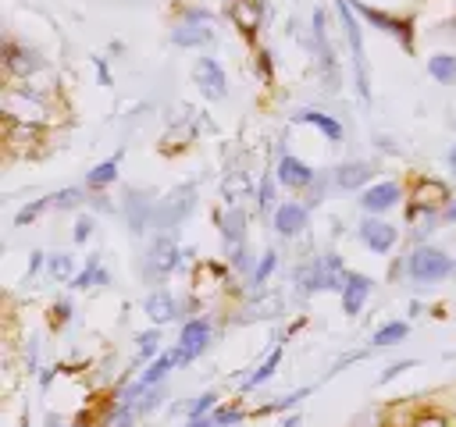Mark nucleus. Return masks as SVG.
Masks as SVG:
<instances>
[{"label": "nucleus", "mask_w": 456, "mask_h": 427, "mask_svg": "<svg viewBox=\"0 0 456 427\" xmlns=\"http://www.w3.org/2000/svg\"><path fill=\"white\" fill-rule=\"evenodd\" d=\"M346 270H349V267L342 263L338 253H321V256L299 263L292 281H296V292H299L303 299H310V295H317V292H342Z\"/></svg>", "instance_id": "f257e3e1"}, {"label": "nucleus", "mask_w": 456, "mask_h": 427, "mask_svg": "<svg viewBox=\"0 0 456 427\" xmlns=\"http://www.w3.org/2000/svg\"><path fill=\"white\" fill-rule=\"evenodd\" d=\"M452 274H456V260H452L445 249L431 246V242L413 246L410 256H406V278H410L417 288H431V285H438V281H445V278H452Z\"/></svg>", "instance_id": "f03ea898"}, {"label": "nucleus", "mask_w": 456, "mask_h": 427, "mask_svg": "<svg viewBox=\"0 0 456 427\" xmlns=\"http://www.w3.org/2000/svg\"><path fill=\"white\" fill-rule=\"evenodd\" d=\"M335 14H338V25H342V36H346V46H349V60H353V71H356V93L363 103H370V78H367V50H363V21L353 7V0H335Z\"/></svg>", "instance_id": "7ed1b4c3"}, {"label": "nucleus", "mask_w": 456, "mask_h": 427, "mask_svg": "<svg viewBox=\"0 0 456 427\" xmlns=\"http://www.w3.org/2000/svg\"><path fill=\"white\" fill-rule=\"evenodd\" d=\"M196 196H200L196 181H182V185H175L171 192H164V196L157 199V210H153V231H157V235H171V231L196 210Z\"/></svg>", "instance_id": "20e7f679"}, {"label": "nucleus", "mask_w": 456, "mask_h": 427, "mask_svg": "<svg viewBox=\"0 0 456 427\" xmlns=\"http://www.w3.org/2000/svg\"><path fill=\"white\" fill-rule=\"evenodd\" d=\"M214 18H210V11H203V7H185L182 14H178V21L171 25V43L178 46V50H200V46H210L214 43Z\"/></svg>", "instance_id": "39448f33"}, {"label": "nucleus", "mask_w": 456, "mask_h": 427, "mask_svg": "<svg viewBox=\"0 0 456 427\" xmlns=\"http://www.w3.org/2000/svg\"><path fill=\"white\" fill-rule=\"evenodd\" d=\"M182 256H185V253H182V246L175 242V235H157V238L150 242L142 263H139V274H142L146 281L160 285V281H167V278L178 270Z\"/></svg>", "instance_id": "423d86ee"}, {"label": "nucleus", "mask_w": 456, "mask_h": 427, "mask_svg": "<svg viewBox=\"0 0 456 427\" xmlns=\"http://www.w3.org/2000/svg\"><path fill=\"white\" fill-rule=\"evenodd\" d=\"M214 342V320L210 317H185L182 327H178V338H175V352H178V363L189 367L196 363Z\"/></svg>", "instance_id": "0eeeda50"}, {"label": "nucleus", "mask_w": 456, "mask_h": 427, "mask_svg": "<svg viewBox=\"0 0 456 427\" xmlns=\"http://www.w3.org/2000/svg\"><path fill=\"white\" fill-rule=\"evenodd\" d=\"M353 7H356V14H360V21H367L370 28L385 32L388 39H395V43H399L406 53H413V21H410V18L388 14V11L370 7V4H363V0H353Z\"/></svg>", "instance_id": "6e6552de"}, {"label": "nucleus", "mask_w": 456, "mask_h": 427, "mask_svg": "<svg viewBox=\"0 0 456 427\" xmlns=\"http://www.w3.org/2000/svg\"><path fill=\"white\" fill-rule=\"evenodd\" d=\"M356 238L363 249H370L374 256H388L399 242V224L378 217V214H363V221L356 224Z\"/></svg>", "instance_id": "1a4fd4ad"}, {"label": "nucleus", "mask_w": 456, "mask_h": 427, "mask_svg": "<svg viewBox=\"0 0 456 427\" xmlns=\"http://www.w3.org/2000/svg\"><path fill=\"white\" fill-rule=\"evenodd\" d=\"M360 199V210L363 214H378V217H385L388 210H395L399 203H406V189H403V181H395V178H381V181H370L363 192H356Z\"/></svg>", "instance_id": "9d476101"}, {"label": "nucleus", "mask_w": 456, "mask_h": 427, "mask_svg": "<svg viewBox=\"0 0 456 427\" xmlns=\"http://www.w3.org/2000/svg\"><path fill=\"white\" fill-rule=\"evenodd\" d=\"M121 217H125V224H128V231L132 235H146L150 228H153V210H157V199H153V192L150 189H125V196H121Z\"/></svg>", "instance_id": "9b49d317"}, {"label": "nucleus", "mask_w": 456, "mask_h": 427, "mask_svg": "<svg viewBox=\"0 0 456 427\" xmlns=\"http://www.w3.org/2000/svg\"><path fill=\"white\" fill-rule=\"evenodd\" d=\"M310 39H314V53H317V71L328 82V89H335V82H338V60H335V46L328 39V18H324L321 7L310 18Z\"/></svg>", "instance_id": "f8f14e48"}, {"label": "nucleus", "mask_w": 456, "mask_h": 427, "mask_svg": "<svg viewBox=\"0 0 456 427\" xmlns=\"http://www.w3.org/2000/svg\"><path fill=\"white\" fill-rule=\"evenodd\" d=\"M271 228H274V235L285 238V242L306 235V228H310V206L299 203V199H281V203L274 206V214H271Z\"/></svg>", "instance_id": "ddd939ff"}, {"label": "nucleus", "mask_w": 456, "mask_h": 427, "mask_svg": "<svg viewBox=\"0 0 456 427\" xmlns=\"http://www.w3.org/2000/svg\"><path fill=\"white\" fill-rule=\"evenodd\" d=\"M192 82H196V89H200L203 100H214L217 103V100L228 96V75H224V68H221L217 57H196Z\"/></svg>", "instance_id": "4468645a"}, {"label": "nucleus", "mask_w": 456, "mask_h": 427, "mask_svg": "<svg viewBox=\"0 0 456 427\" xmlns=\"http://www.w3.org/2000/svg\"><path fill=\"white\" fill-rule=\"evenodd\" d=\"M43 68H46V60H43L39 50L21 46V43H14V39H4V71H7L11 78L28 82V78H32L36 71H43Z\"/></svg>", "instance_id": "2eb2a0df"}, {"label": "nucleus", "mask_w": 456, "mask_h": 427, "mask_svg": "<svg viewBox=\"0 0 456 427\" xmlns=\"http://www.w3.org/2000/svg\"><path fill=\"white\" fill-rule=\"evenodd\" d=\"M274 178H278V185L289 189V192H306V189L314 185L317 171H314L306 160H299L296 153H281L278 164H274Z\"/></svg>", "instance_id": "dca6fc26"}, {"label": "nucleus", "mask_w": 456, "mask_h": 427, "mask_svg": "<svg viewBox=\"0 0 456 427\" xmlns=\"http://www.w3.org/2000/svg\"><path fill=\"white\" fill-rule=\"evenodd\" d=\"M142 313L150 317V324H157V327H164V324H175V320H182V299L171 292V288H153V292H146L142 295Z\"/></svg>", "instance_id": "f3484780"}, {"label": "nucleus", "mask_w": 456, "mask_h": 427, "mask_svg": "<svg viewBox=\"0 0 456 427\" xmlns=\"http://www.w3.org/2000/svg\"><path fill=\"white\" fill-rule=\"evenodd\" d=\"M370 295H374V281L367 274H360V270H346V281H342V292H338L342 313L346 317H360L363 306L370 302Z\"/></svg>", "instance_id": "a211bd4d"}, {"label": "nucleus", "mask_w": 456, "mask_h": 427, "mask_svg": "<svg viewBox=\"0 0 456 427\" xmlns=\"http://www.w3.org/2000/svg\"><path fill=\"white\" fill-rule=\"evenodd\" d=\"M331 178H335V189H342V192H363L374 181V164L370 160H342L331 167Z\"/></svg>", "instance_id": "6ab92c4d"}, {"label": "nucleus", "mask_w": 456, "mask_h": 427, "mask_svg": "<svg viewBox=\"0 0 456 427\" xmlns=\"http://www.w3.org/2000/svg\"><path fill=\"white\" fill-rule=\"evenodd\" d=\"M292 121L296 125H310V128H317L328 142H342L346 139V128H342V121L338 117H331V114H324V110H314V107H299L296 114H292Z\"/></svg>", "instance_id": "aec40b11"}, {"label": "nucleus", "mask_w": 456, "mask_h": 427, "mask_svg": "<svg viewBox=\"0 0 456 427\" xmlns=\"http://www.w3.org/2000/svg\"><path fill=\"white\" fill-rule=\"evenodd\" d=\"M103 285H110V270L103 267L100 253H93V256L86 260V267L71 278V288H75V292H86V288H103Z\"/></svg>", "instance_id": "412c9836"}, {"label": "nucleus", "mask_w": 456, "mask_h": 427, "mask_svg": "<svg viewBox=\"0 0 456 427\" xmlns=\"http://www.w3.org/2000/svg\"><path fill=\"white\" fill-rule=\"evenodd\" d=\"M281 356H285V342H278L267 356H264V363L256 367V370H249L246 377H242V391H253V388H260V384H267L274 374H278V367H281Z\"/></svg>", "instance_id": "4be33fe9"}, {"label": "nucleus", "mask_w": 456, "mask_h": 427, "mask_svg": "<svg viewBox=\"0 0 456 427\" xmlns=\"http://www.w3.org/2000/svg\"><path fill=\"white\" fill-rule=\"evenodd\" d=\"M118 174H121V149H118L114 157L100 160L93 171H86V189H89V192H103L107 185L118 181Z\"/></svg>", "instance_id": "5701e85b"}, {"label": "nucleus", "mask_w": 456, "mask_h": 427, "mask_svg": "<svg viewBox=\"0 0 456 427\" xmlns=\"http://www.w3.org/2000/svg\"><path fill=\"white\" fill-rule=\"evenodd\" d=\"M175 367H182V363H178V352H175V345H171V349H164L157 359L146 363V370L139 374V381H142L146 388H157V384H164V377H167Z\"/></svg>", "instance_id": "b1692460"}, {"label": "nucleus", "mask_w": 456, "mask_h": 427, "mask_svg": "<svg viewBox=\"0 0 456 427\" xmlns=\"http://www.w3.org/2000/svg\"><path fill=\"white\" fill-rule=\"evenodd\" d=\"M406 334H410V324H406V320H385L381 327H374L370 349H392V345L406 342Z\"/></svg>", "instance_id": "393cba45"}, {"label": "nucleus", "mask_w": 456, "mask_h": 427, "mask_svg": "<svg viewBox=\"0 0 456 427\" xmlns=\"http://www.w3.org/2000/svg\"><path fill=\"white\" fill-rule=\"evenodd\" d=\"M428 75H431L438 85H456V53H449V50L431 53V57H428Z\"/></svg>", "instance_id": "a878e982"}, {"label": "nucleus", "mask_w": 456, "mask_h": 427, "mask_svg": "<svg viewBox=\"0 0 456 427\" xmlns=\"http://www.w3.org/2000/svg\"><path fill=\"white\" fill-rule=\"evenodd\" d=\"M160 345H164V334H160V327H157V324L135 334V356H139L142 363H150V359H157V356L164 352Z\"/></svg>", "instance_id": "bb28decb"}, {"label": "nucleus", "mask_w": 456, "mask_h": 427, "mask_svg": "<svg viewBox=\"0 0 456 427\" xmlns=\"http://www.w3.org/2000/svg\"><path fill=\"white\" fill-rule=\"evenodd\" d=\"M50 206H53L57 214H64V210H78V206H89V196H86L82 185H68V189H57V192L50 196Z\"/></svg>", "instance_id": "cd10ccee"}, {"label": "nucleus", "mask_w": 456, "mask_h": 427, "mask_svg": "<svg viewBox=\"0 0 456 427\" xmlns=\"http://www.w3.org/2000/svg\"><path fill=\"white\" fill-rule=\"evenodd\" d=\"M274 270H278V253H274V249H264V253H260V260H256V263H253V270H249V288H253V292H260Z\"/></svg>", "instance_id": "c85d7f7f"}, {"label": "nucleus", "mask_w": 456, "mask_h": 427, "mask_svg": "<svg viewBox=\"0 0 456 427\" xmlns=\"http://www.w3.org/2000/svg\"><path fill=\"white\" fill-rule=\"evenodd\" d=\"M46 270H50V278H57L61 285H71V278L78 274L71 253H50V256H46Z\"/></svg>", "instance_id": "c756f323"}, {"label": "nucleus", "mask_w": 456, "mask_h": 427, "mask_svg": "<svg viewBox=\"0 0 456 427\" xmlns=\"http://www.w3.org/2000/svg\"><path fill=\"white\" fill-rule=\"evenodd\" d=\"M328 189H335V178H331V171H317V178H314V185L306 189V206L314 210V206H321L324 199H328Z\"/></svg>", "instance_id": "7c9ffc66"}, {"label": "nucleus", "mask_w": 456, "mask_h": 427, "mask_svg": "<svg viewBox=\"0 0 456 427\" xmlns=\"http://www.w3.org/2000/svg\"><path fill=\"white\" fill-rule=\"evenodd\" d=\"M274 189H278V178L274 174H264L260 185H256V210L260 214H274Z\"/></svg>", "instance_id": "2f4dec72"}, {"label": "nucleus", "mask_w": 456, "mask_h": 427, "mask_svg": "<svg viewBox=\"0 0 456 427\" xmlns=\"http://www.w3.org/2000/svg\"><path fill=\"white\" fill-rule=\"evenodd\" d=\"M217 409V391H200V395H192L189 402H185V420L189 416H207V413H214Z\"/></svg>", "instance_id": "473e14b6"}, {"label": "nucleus", "mask_w": 456, "mask_h": 427, "mask_svg": "<svg viewBox=\"0 0 456 427\" xmlns=\"http://www.w3.org/2000/svg\"><path fill=\"white\" fill-rule=\"evenodd\" d=\"M43 210H50V196H43V199H32V203H25V206H21L18 214H14V224H18V228H25V224H32V221H36V217H39Z\"/></svg>", "instance_id": "72a5a7b5"}, {"label": "nucleus", "mask_w": 456, "mask_h": 427, "mask_svg": "<svg viewBox=\"0 0 456 427\" xmlns=\"http://www.w3.org/2000/svg\"><path fill=\"white\" fill-rule=\"evenodd\" d=\"M71 313H75L71 299H57V302L50 306V327H53V331H64V327L71 324Z\"/></svg>", "instance_id": "f704fd0d"}, {"label": "nucleus", "mask_w": 456, "mask_h": 427, "mask_svg": "<svg viewBox=\"0 0 456 427\" xmlns=\"http://www.w3.org/2000/svg\"><path fill=\"white\" fill-rule=\"evenodd\" d=\"M93 231H96V214H78V221H75V231H71L75 246H86V242L93 238Z\"/></svg>", "instance_id": "c9c22d12"}, {"label": "nucleus", "mask_w": 456, "mask_h": 427, "mask_svg": "<svg viewBox=\"0 0 456 427\" xmlns=\"http://www.w3.org/2000/svg\"><path fill=\"white\" fill-rule=\"evenodd\" d=\"M314 388H296V391H289V395H281L278 402H271V406H264V413H285V409H292V406H299L306 395H310Z\"/></svg>", "instance_id": "e433bc0d"}, {"label": "nucleus", "mask_w": 456, "mask_h": 427, "mask_svg": "<svg viewBox=\"0 0 456 427\" xmlns=\"http://www.w3.org/2000/svg\"><path fill=\"white\" fill-rule=\"evenodd\" d=\"M246 420V409L242 406H221V409H214V423L217 427H239Z\"/></svg>", "instance_id": "4c0bfd02"}, {"label": "nucleus", "mask_w": 456, "mask_h": 427, "mask_svg": "<svg viewBox=\"0 0 456 427\" xmlns=\"http://www.w3.org/2000/svg\"><path fill=\"white\" fill-rule=\"evenodd\" d=\"M410 427H452V423H449V416H442L438 409H424V413H417V416L410 420Z\"/></svg>", "instance_id": "58836bf2"}, {"label": "nucleus", "mask_w": 456, "mask_h": 427, "mask_svg": "<svg viewBox=\"0 0 456 427\" xmlns=\"http://www.w3.org/2000/svg\"><path fill=\"white\" fill-rule=\"evenodd\" d=\"M89 206H93V214H107V210H114V203L103 196V192H96V196H89Z\"/></svg>", "instance_id": "ea45409f"}, {"label": "nucleus", "mask_w": 456, "mask_h": 427, "mask_svg": "<svg viewBox=\"0 0 456 427\" xmlns=\"http://www.w3.org/2000/svg\"><path fill=\"white\" fill-rule=\"evenodd\" d=\"M410 367H413V359H403V363H392V367H388V370L381 374V384H385V381H392L395 374H403V370H410Z\"/></svg>", "instance_id": "a19ab883"}, {"label": "nucleus", "mask_w": 456, "mask_h": 427, "mask_svg": "<svg viewBox=\"0 0 456 427\" xmlns=\"http://www.w3.org/2000/svg\"><path fill=\"white\" fill-rule=\"evenodd\" d=\"M185 427H217V423H214V413H207V416H189Z\"/></svg>", "instance_id": "79ce46f5"}, {"label": "nucleus", "mask_w": 456, "mask_h": 427, "mask_svg": "<svg viewBox=\"0 0 456 427\" xmlns=\"http://www.w3.org/2000/svg\"><path fill=\"white\" fill-rule=\"evenodd\" d=\"M442 221H445V224H456V196L442 206Z\"/></svg>", "instance_id": "37998d69"}, {"label": "nucleus", "mask_w": 456, "mask_h": 427, "mask_svg": "<svg viewBox=\"0 0 456 427\" xmlns=\"http://www.w3.org/2000/svg\"><path fill=\"white\" fill-rule=\"evenodd\" d=\"M96 71H100V82H103V85H110V71H107L103 57H96Z\"/></svg>", "instance_id": "c03bdc74"}, {"label": "nucleus", "mask_w": 456, "mask_h": 427, "mask_svg": "<svg viewBox=\"0 0 456 427\" xmlns=\"http://www.w3.org/2000/svg\"><path fill=\"white\" fill-rule=\"evenodd\" d=\"M445 167H449V171L456 174V142H452V146L445 149Z\"/></svg>", "instance_id": "a18cd8bd"}]
</instances>
